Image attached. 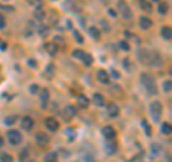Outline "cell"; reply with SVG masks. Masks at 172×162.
I'll return each instance as SVG.
<instances>
[{
  "label": "cell",
  "mask_w": 172,
  "mask_h": 162,
  "mask_svg": "<svg viewBox=\"0 0 172 162\" xmlns=\"http://www.w3.org/2000/svg\"><path fill=\"white\" fill-rule=\"evenodd\" d=\"M149 111H151V115H152V119L155 122H158L162 116V103L161 102H152L151 106H149Z\"/></svg>",
  "instance_id": "3957f363"
},
{
  "label": "cell",
  "mask_w": 172,
  "mask_h": 162,
  "mask_svg": "<svg viewBox=\"0 0 172 162\" xmlns=\"http://www.w3.org/2000/svg\"><path fill=\"white\" fill-rule=\"evenodd\" d=\"M6 26V20H4V16L0 13V29H3Z\"/></svg>",
  "instance_id": "d590c367"
},
{
  "label": "cell",
  "mask_w": 172,
  "mask_h": 162,
  "mask_svg": "<svg viewBox=\"0 0 172 162\" xmlns=\"http://www.w3.org/2000/svg\"><path fill=\"white\" fill-rule=\"evenodd\" d=\"M27 63H29V65H30V66H33V68H35V66H36V62H35V60H33V59H30V60H29V62H27Z\"/></svg>",
  "instance_id": "ab89813d"
},
{
  "label": "cell",
  "mask_w": 172,
  "mask_h": 162,
  "mask_svg": "<svg viewBox=\"0 0 172 162\" xmlns=\"http://www.w3.org/2000/svg\"><path fill=\"white\" fill-rule=\"evenodd\" d=\"M27 152H29L27 149H23V152H22V155H20V159H22V161H25V159H26V156H27Z\"/></svg>",
  "instance_id": "74e56055"
},
{
  "label": "cell",
  "mask_w": 172,
  "mask_h": 162,
  "mask_svg": "<svg viewBox=\"0 0 172 162\" xmlns=\"http://www.w3.org/2000/svg\"><path fill=\"white\" fill-rule=\"evenodd\" d=\"M161 132L165 135H171V123L169 122H164L161 126Z\"/></svg>",
  "instance_id": "d6986e66"
},
{
  "label": "cell",
  "mask_w": 172,
  "mask_h": 162,
  "mask_svg": "<svg viewBox=\"0 0 172 162\" xmlns=\"http://www.w3.org/2000/svg\"><path fill=\"white\" fill-rule=\"evenodd\" d=\"M155 1H158V0H155Z\"/></svg>",
  "instance_id": "f6af8a7d"
},
{
  "label": "cell",
  "mask_w": 172,
  "mask_h": 162,
  "mask_svg": "<svg viewBox=\"0 0 172 162\" xmlns=\"http://www.w3.org/2000/svg\"><path fill=\"white\" fill-rule=\"evenodd\" d=\"M49 136L46 135V134H43V132H39L37 135H36V141L39 142V143H42V145H46V143H49Z\"/></svg>",
  "instance_id": "9a60e30c"
},
{
  "label": "cell",
  "mask_w": 172,
  "mask_h": 162,
  "mask_svg": "<svg viewBox=\"0 0 172 162\" xmlns=\"http://www.w3.org/2000/svg\"><path fill=\"white\" fill-rule=\"evenodd\" d=\"M76 109H75V106H72V105H66L65 108H63V111H62V115H63V118L66 119V120H72L75 116H76Z\"/></svg>",
  "instance_id": "8992f818"
},
{
  "label": "cell",
  "mask_w": 172,
  "mask_h": 162,
  "mask_svg": "<svg viewBox=\"0 0 172 162\" xmlns=\"http://www.w3.org/2000/svg\"><path fill=\"white\" fill-rule=\"evenodd\" d=\"M93 102H95V105H98V106H103V105H105V98H103L100 93H95V95H93Z\"/></svg>",
  "instance_id": "ac0fdd59"
},
{
  "label": "cell",
  "mask_w": 172,
  "mask_h": 162,
  "mask_svg": "<svg viewBox=\"0 0 172 162\" xmlns=\"http://www.w3.org/2000/svg\"><path fill=\"white\" fill-rule=\"evenodd\" d=\"M40 93V100H42V108L45 109L48 106V102H49V89L48 88H43L42 91H39Z\"/></svg>",
  "instance_id": "8fae6325"
},
{
  "label": "cell",
  "mask_w": 172,
  "mask_h": 162,
  "mask_svg": "<svg viewBox=\"0 0 172 162\" xmlns=\"http://www.w3.org/2000/svg\"><path fill=\"white\" fill-rule=\"evenodd\" d=\"M77 105H79L80 108H88V106H89V99H88L85 95H80V96L77 98Z\"/></svg>",
  "instance_id": "2e32d148"
},
{
  "label": "cell",
  "mask_w": 172,
  "mask_h": 162,
  "mask_svg": "<svg viewBox=\"0 0 172 162\" xmlns=\"http://www.w3.org/2000/svg\"><path fill=\"white\" fill-rule=\"evenodd\" d=\"M139 24H141V27H142V29H145V30H146V29H149V27L153 24V22H152L149 17H146V16H142V17L139 19Z\"/></svg>",
  "instance_id": "5bb4252c"
},
{
  "label": "cell",
  "mask_w": 172,
  "mask_h": 162,
  "mask_svg": "<svg viewBox=\"0 0 172 162\" xmlns=\"http://www.w3.org/2000/svg\"><path fill=\"white\" fill-rule=\"evenodd\" d=\"M35 16H36L37 19H43V17H45V13H43L42 10H36V15H35Z\"/></svg>",
  "instance_id": "8d00e7d4"
},
{
  "label": "cell",
  "mask_w": 172,
  "mask_h": 162,
  "mask_svg": "<svg viewBox=\"0 0 172 162\" xmlns=\"http://www.w3.org/2000/svg\"><path fill=\"white\" fill-rule=\"evenodd\" d=\"M89 33H90V36H92L93 39H99V37H100V32L98 30V27H95V26H92V27L89 29Z\"/></svg>",
  "instance_id": "d4e9b609"
},
{
  "label": "cell",
  "mask_w": 172,
  "mask_h": 162,
  "mask_svg": "<svg viewBox=\"0 0 172 162\" xmlns=\"http://www.w3.org/2000/svg\"><path fill=\"white\" fill-rule=\"evenodd\" d=\"M118 10H119V13H121V16L123 19H131L132 17V10H131V7L128 6V3L125 0L118 1Z\"/></svg>",
  "instance_id": "277c9868"
},
{
  "label": "cell",
  "mask_w": 172,
  "mask_h": 162,
  "mask_svg": "<svg viewBox=\"0 0 172 162\" xmlns=\"http://www.w3.org/2000/svg\"><path fill=\"white\" fill-rule=\"evenodd\" d=\"M6 136H7V141L12 143V145H19L20 142H22V134L19 132V131H16V129H10V131H7V134H6Z\"/></svg>",
  "instance_id": "5b68a950"
},
{
  "label": "cell",
  "mask_w": 172,
  "mask_h": 162,
  "mask_svg": "<svg viewBox=\"0 0 172 162\" xmlns=\"http://www.w3.org/2000/svg\"><path fill=\"white\" fill-rule=\"evenodd\" d=\"M73 36H75V39H76L77 43H83V37H82V35H80L77 30H73Z\"/></svg>",
  "instance_id": "f546056e"
},
{
  "label": "cell",
  "mask_w": 172,
  "mask_h": 162,
  "mask_svg": "<svg viewBox=\"0 0 172 162\" xmlns=\"http://www.w3.org/2000/svg\"><path fill=\"white\" fill-rule=\"evenodd\" d=\"M119 47H121L122 50H125V52H128V50L131 49L129 43H128V42H125V40H121V42H119Z\"/></svg>",
  "instance_id": "4dcf8cb0"
},
{
  "label": "cell",
  "mask_w": 172,
  "mask_h": 162,
  "mask_svg": "<svg viewBox=\"0 0 172 162\" xmlns=\"http://www.w3.org/2000/svg\"><path fill=\"white\" fill-rule=\"evenodd\" d=\"M142 126H144V129H145V132H146L148 136H151V135H152V131H151V126H149V123H148L145 119L142 120Z\"/></svg>",
  "instance_id": "f1b7e54d"
},
{
  "label": "cell",
  "mask_w": 172,
  "mask_h": 162,
  "mask_svg": "<svg viewBox=\"0 0 172 162\" xmlns=\"http://www.w3.org/2000/svg\"><path fill=\"white\" fill-rule=\"evenodd\" d=\"M39 33H40V36H46L49 33V29L45 27V26H42V27H39Z\"/></svg>",
  "instance_id": "836d02e7"
},
{
  "label": "cell",
  "mask_w": 172,
  "mask_h": 162,
  "mask_svg": "<svg viewBox=\"0 0 172 162\" xmlns=\"http://www.w3.org/2000/svg\"><path fill=\"white\" fill-rule=\"evenodd\" d=\"M96 79H98V82H100V83H105V85L111 82L109 73H108L105 69H99L98 70V73H96Z\"/></svg>",
  "instance_id": "9c48e42d"
},
{
  "label": "cell",
  "mask_w": 172,
  "mask_h": 162,
  "mask_svg": "<svg viewBox=\"0 0 172 162\" xmlns=\"http://www.w3.org/2000/svg\"><path fill=\"white\" fill-rule=\"evenodd\" d=\"M82 62H83L86 66H90V65L93 63V56H92V55H89V53H85V56H83Z\"/></svg>",
  "instance_id": "44dd1931"
},
{
  "label": "cell",
  "mask_w": 172,
  "mask_h": 162,
  "mask_svg": "<svg viewBox=\"0 0 172 162\" xmlns=\"http://www.w3.org/2000/svg\"><path fill=\"white\" fill-rule=\"evenodd\" d=\"M139 161H141V156H138V158H133V159H132L131 162H139Z\"/></svg>",
  "instance_id": "b9f144b4"
},
{
  "label": "cell",
  "mask_w": 172,
  "mask_h": 162,
  "mask_svg": "<svg viewBox=\"0 0 172 162\" xmlns=\"http://www.w3.org/2000/svg\"><path fill=\"white\" fill-rule=\"evenodd\" d=\"M46 50L49 52L50 55H55L57 52V46L55 43H46Z\"/></svg>",
  "instance_id": "484cf974"
},
{
  "label": "cell",
  "mask_w": 172,
  "mask_h": 162,
  "mask_svg": "<svg viewBox=\"0 0 172 162\" xmlns=\"http://www.w3.org/2000/svg\"><path fill=\"white\" fill-rule=\"evenodd\" d=\"M33 125H35V120H33L30 116H23V118H22V128H23L25 131H32Z\"/></svg>",
  "instance_id": "30bf717a"
},
{
  "label": "cell",
  "mask_w": 172,
  "mask_h": 162,
  "mask_svg": "<svg viewBox=\"0 0 172 162\" xmlns=\"http://www.w3.org/2000/svg\"><path fill=\"white\" fill-rule=\"evenodd\" d=\"M72 56H73L75 59H83V56H85V52L83 50H80V49H75L73 52H72Z\"/></svg>",
  "instance_id": "603a6c76"
},
{
  "label": "cell",
  "mask_w": 172,
  "mask_h": 162,
  "mask_svg": "<svg viewBox=\"0 0 172 162\" xmlns=\"http://www.w3.org/2000/svg\"><path fill=\"white\" fill-rule=\"evenodd\" d=\"M168 9H169V7H168V3H166V1H161L159 6H158V12H159L161 15H165V13L168 12Z\"/></svg>",
  "instance_id": "ffe728a7"
},
{
  "label": "cell",
  "mask_w": 172,
  "mask_h": 162,
  "mask_svg": "<svg viewBox=\"0 0 172 162\" xmlns=\"http://www.w3.org/2000/svg\"><path fill=\"white\" fill-rule=\"evenodd\" d=\"M4 1H9V0H4Z\"/></svg>",
  "instance_id": "ee69618b"
},
{
  "label": "cell",
  "mask_w": 172,
  "mask_h": 162,
  "mask_svg": "<svg viewBox=\"0 0 172 162\" xmlns=\"http://www.w3.org/2000/svg\"><path fill=\"white\" fill-rule=\"evenodd\" d=\"M139 6H141V9H142L145 13H152V10H153L151 1H148V0H139Z\"/></svg>",
  "instance_id": "4fadbf2b"
},
{
  "label": "cell",
  "mask_w": 172,
  "mask_h": 162,
  "mask_svg": "<svg viewBox=\"0 0 172 162\" xmlns=\"http://www.w3.org/2000/svg\"><path fill=\"white\" fill-rule=\"evenodd\" d=\"M108 115L111 118H116L119 115V106L116 103H109L108 105Z\"/></svg>",
  "instance_id": "7c38bea8"
},
{
  "label": "cell",
  "mask_w": 172,
  "mask_h": 162,
  "mask_svg": "<svg viewBox=\"0 0 172 162\" xmlns=\"http://www.w3.org/2000/svg\"><path fill=\"white\" fill-rule=\"evenodd\" d=\"M40 91V88L37 86V85H30V88H29V92L32 93V95H36V93H39Z\"/></svg>",
  "instance_id": "d6a6232c"
},
{
  "label": "cell",
  "mask_w": 172,
  "mask_h": 162,
  "mask_svg": "<svg viewBox=\"0 0 172 162\" xmlns=\"http://www.w3.org/2000/svg\"><path fill=\"white\" fill-rule=\"evenodd\" d=\"M161 32H162V36H164V39H166V40H171L172 30H171V27H169V26H164Z\"/></svg>",
  "instance_id": "e0dca14e"
},
{
  "label": "cell",
  "mask_w": 172,
  "mask_h": 162,
  "mask_svg": "<svg viewBox=\"0 0 172 162\" xmlns=\"http://www.w3.org/2000/svg\"><path fill=\"white\" fill-rule=\"evenodd\" d=\"M1 9H6V10H10V12H13V10H15L13 7H9V6H1Z\"/></svg>",
  "instance_id": "60d3db41"
},
{
  "label": "cell",
  "mask_w": 172,
  "mask_h": 162,
  "mask_svg": "<svg viewBox=\"0 0 172 162\" xmlns=\"http://www.w3.org/2000/svg\"><path fill=\"white\" fill-rule=\"evenodd\" d=\"M45 162H57V154L56 152H50L45 156Z\"/></svg>",
  "instance_id": "7402d4cb"
},
{
  "label": "cell",
  "mask_w": 172,
  "mask_h": 162,
  "mask_svg": "<svg viewBox=\"0 0 172 162\" xmlns=\"http://www.w3.org/2000/svg\"><path fill=\"white\" fill-rule=\"evenodd\" d=\"M45 125H46V128L52 131V132H56L59 128H60V123L57 122V119H55V118H48L46 120H45Z\"/></svg>",
  "instance_id": "ba28073f"
},
{
  "label": "cell",
  "mask_w": 172,
  "mask_h": 162,
  "mask_svg": "<svg viewBox=\"0 0 172 162\" xmlns=\"http://www.w3.org/2000/svg\"><path fill=\"white\" fill-rule=\"evenodd\" d=\"M27 1H29V4H32V6H35V7L42 6V0H27Z\"/></svg>",
  "instance_id": "e575fe53"
},
{
  "label": "cell",
  "mask_w": 172,
  "mask_h": 162,
  "mask_svg": "<svg viewBox=\"0 0 172 162\" xmlns=\"http://www.w3.org/2000/svg\"><path fill=\"white\" fill-rule=\"evenodd\" d=\"M141 80H142V85L145 86L148 95H156L158 93V88H156V83H155V79L152 75L149 73H142L141 75Z\"/></svg>",
  "instance_id": "7a4b0ae2"
},
{
  "label": "cell",
  "mask_w": 172,
  "mask_h": 162,
  "mask_svg": "<svg viewBox=\"0 0 172 162\" xmlns=\"http://www.w3.org/2000/svg\"><path fill=\"white\" fill-rule=\"evenodd\" d=\"M102 134H103V136L106 138V141H113V139L116 138V131H115V128H113V126H111V125L103 126Z\"/></svg>",
  "instance_id": "52a82bcc"
},
{
  "label": "cell",
  "mask_w": 172,
  "mask_h": 162,
  "mask_svg": "<svg viewBox=\"0 0 172 162\" xmlns=\"http://www.w3.org/2000/svg\"><path fill=\"white\" fill-rule=\"evenodd\" d=\"M3 143H4V139H3V138H1V136H0V148L3 146Z\"/></svg>",
  "instance_id": "7bdbcfd3"
},
{
  "label": "cell",
  "mask_w": 172,
  "mask_h": 162,
  "mask_svg": "<svg viewBox=\"0 0 172 162\" xmlns=\"http://www.w3.org/2000/svg\"><path fill=\"white\" fill-rule=\"evenodd\" d=\"M16 120H17V116L12 115V116H7V118L4 119V123H6V125H13Z\"/></svg>",
  "instance_id": "83f0119b"
},
{
  "label": "cell",
  "mask_w": 172,
  "mask_h": 162,
  "mask_svg": "<svg viewBox=\"0 0 172 162\" xmlns=\"http://www.w3.org/2000/svg\"><path fill=\"white\" fill-rule=\"evenodd\" d=\"M171 89H172L171 80H165V82H164V91H165L166 93H169L171 92Z\"/></svg>",
  "instance_id": "1f68e13d"
},
{
  "label": "cell",
  "mask_w": 172,
  "mask_h": 162,
  "mask_svg": "<svg viewBox=\"0 0 172 162\" xmlns=\"http://www.w3.org/2000/svg\"><path fill=\"white\" fill-rule=\"evenodd\" d=\"M0 161L1 162H13V156L9 154H1L0 155Z\"/></svg>",
  "instance_id": "4316f807"
},
{
  "label": "cell",
  "mask_w": 172,
  "mask_h": 162,
  "mask_svg": "<svg viewBox=\"0 0 172 162\" xmlns=\"http://www.w3.org/2000/svg\"><path fill=\"white\" fill-rule=\"evenodd\" d=\"M108 13H109L112 17H116V12H115L113 9H109V10H108Z\"/></svg>",
  "instance_id": "f35d334b"
},
{
  "label": "cell",
  "mask_w": 172,
  "mask_h": 162,
  "mask_svg": "<svg viewBox=\"0 0 172 162\" xmlns=\"http://www.w3.org/2000/svg\"><path fill=\"white\" fill-rule=\"evenodd\" d=\"M53 73H55V65H53V63H49V65L46 66L45 75H46L48 78H52V76H53Z\"/></svg>",
  "instance_id": "cb8c5ba5"
},
{
  "label": "cell",
  "mask_w": 172,
  "mask_h": 162,
  "mask_svg": "<svg viewBox=\"0 0 172 162\" xmlns=\"http://www.w3.org/2000/svg\"><path fill=\"white\" fill-rule=\"evenodd\" d=\"M138 57L144 65L151 66V68H159L164 63V60H162V57L158 52L148 50V49H139L138 50Z\"/></svg>",
  "instance_id": "6da1fadb"
}]
</instances>
